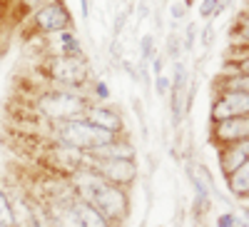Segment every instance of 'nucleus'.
<instances>
[{
	"label": "nucleus",
	"mask_w": 249,
	"mask_h": 227,
	"mask_svg": "<svg viewBox=\"0 0 249 227\" xmlns=\"http://www.w3.org/2000/svg\"><path fill=\"white\" fill-rule=\"evenodd\" d=\"M85 168H95L105 182L115 185V188H122V190H132L137 177H140L137 160H102V162H95L90 155H85Z\"/></svg>",
	"instance_id": "nucleus-4"
},
{
	"label": "nucleus",
	"mask_w": 249,
	"mask_h": 227,
	"mask_svg": "<svg viewBox=\"0 0 249 227\" xmlns=\"http://www.w3.org/2000/svg\"><path fill=\"white\" fill-rule=\"evenodd\" d=\"M43 75L48 77V85L53 88H62L68 93L90 97V80L92 75V65L85 55L80 57H70V55H50L43 65Z\"/></svg>",
	"instance_id": "nucleus-1"
},
{
	"label": "nucleus",
	"mask_w": 249,
	"mask_h": 227,
	"mask_svg": "<svg viewBox=\"0 0 249 227\" xmlns=\"http://www.w3.org/2000/svg\"><path fill=\"white\" fill-rule=\"evenodd\" d=\"M0 225L3 227H18L15 215H13V205H10V192L0 188Z\"/></svg>",
	"instance_id": "nucleus-18"
},
{
	"label": "nucleus",
	"mask_w": 249,
	"mask_h": 227,
	"mask_svg": "<svg viewBox=\"0 0 249 227\" xmlns=\"http://www.w3.org/2000/svg\"><path fill=\"white\" fill-rule=\"evenodd\" d=\"M164 55H167L172 63L182 60V55H184V45H182V35H179V30H170L167 40H164Z\"/></svg>",
	"instance_id": "nucleus-17"
},
{
	"label": "nucleus",
	"mask_w": 249,
	"mask_h": 227,
	"mask_svg": "<svg viewBox=\"0 0 249 227\" xmlns=\"http://www.w3.org/2000/svg\"><path fill=\"white\" fill-rule=\"evenodd\" d=\"M227 180V188H230V192L242 200V205H247V197H249V162L242 165V168H237L234 172L224 175Z\"/></svg>",
	"instance_id": "nucleus-13"
},
{
	"label": "nucleus",
	"mask_w": 249,
	"mask_h": 227,
	"mask_svg": "<svg viewBox=\"0 0 249 227\" xmlns=\"http://www.w3.org/2000/svg\"><path fill=\"white\" fill-rule=\"evenodd\" d=\"M197 40H199L204 48H210V45H212V40H214V28H212V23H207V25L202 28V33L197 35Z\"/></svg>",
	"instance_id": "nucleus-26"
},
{
	"label": "nucleus",
	"mask_w": 249,
	"mask_h": 227,
	"mask_svg": "<svg viewBox=\"0 0 249 227\" xmlns=\"http://www.w3.org/2000/svg\"><path fill=\"white\" fill-rule=\"evenodd\" d=\"M150 73H152V77L164 75V57H162V53H157V55L150 60Z\"/></svg>",
	"instance_id": "nucleus-27"
},
{
	"label": "nucleus",
	"mask_w": 249,
	"mask_h": 227,
	"mask_svg": "<svg viewBox=\"0 0 249 227\" xmlns=\"http://www.w3.org/2000/svg\"><path fill=\"white\" fill-rule=\"evenodd\" d=\"M170 15H172V23H182L184 15H187V8L182 3H172L170 5Z\"/></svg>",
	"instance_id": "nucleus-28"
},
{
	"label": "nucleus",
	"mask_w": 249,
	"mask_h": 227,
	"mask_svg": "<svg viewBox=\"0 0 249 227\" xmlns=\"http://www.w3.org/2000/svg\"><path fill=\"white\" fill-rule=\"evenodd\" d=\"M70 208H72V212H75V217L80 220V225L82 227H115V225H110L105 217H102L90 202H82V200H77V197H72V202H70Z\"/></svg>",
	"instance_id": "nucleus-12"
},
{
	"label": "nucleus",
	"mask_w": 249,
	"mask_h": 227,
	"mask_svg": "<svg viewBox=\"0 0 249 227\" xmlns=\"http://www.w3.org/2000/svg\"><path fill=\"white\" fill-rule=\"evenodd\" d=\"M45 168L53 177H70L75 170L85 168V152H80L75 148L60 145V142H50L45 148Z\"/></svg>",
	"instance_id": "nucleus-6"
},
{
	"label": "nucleus",
	"mask_w": 249,
	"mask_h": 227,
	"mask_svg": "<svg viewBox=\"0 0 249 227\" xmlns=\"http://www.w3.org/2000/svg\"><path fill=\"white\" fill-rule=\"evenodd\" d=\"M124 20H127V13H120L117 10V15H115V28H112V35H115V40L120 38V33H122V28H124Z\"/></svg>",
	"instance_id": "nucleus-30"
},
{
	"label": "nucleus",
	"mask_w": 249,
	"mask_h": 227,
	"mask_svg": "<svg viewBox=\"0 0 249 227\" xmlns=\"http://www.w3.org/2000/svg\"><path fill=\"white\" fill-rule=\"evenodd\" d=\"M53 55H70V57H80L85 55V50H82V43L80 38L72 33V30H62L55 35V53Z\"/></svg>",
	"instance_id": "nucleus-14"
},
{
	"label": "nucleus",
	"mask_w": 249,
	"mask_h": 227,
	"mask_svg": "<svg viewBox=\"0 0 249 227\" xmlns=\"http://www.w3.org/2000/svg\"><path fill=\"white\" fill-rule=\"evenodd\" d=\"M249 115V93H217L210 105V125Z\"/></svg>",
	"instance_id": "nucleus-7"
},
{
	"label": "nucleus",
	"mask_w": 249,
	"mask_h": 227,
	"mask_svg": "<svg viewBox=\"0 0 249 227\" xmlns=\"http://www.w3.org/2000/svg\"><path fill=\"white\" fill-rule=\"evenodd\" d=\"M20 8H25V10H37V8H43V5H50L55 3V0H18Z\"/></svg>",
	"instance_id": "nucleus-29"
},
{
	"label": "nucleus",
	"mask_w": 249,
	"mask_h": 227,
	"mask_svg": "<svg viewBox=\"0 0 249 227\" xmlns=\"http://www.w3.org/2000/svg\"><path fill=\"white\" fill-rule=\"evenodd\" d=\"M182 5H184V8H192V5H195V0H182Z\"/></svg>",
	"instance_id": "nucleus-33"
},
{
	"label": "nucleus",
	"mask_w": 249,
	"mask_h": 227,
	"mask_svg": "<svg viewBox=\"0 0 249 227\" xmlns=\"http://www.w3.org/2000/svg\"><path fill=\"white\" fill-rule=\"evenodd\" d=\"M179 35H182L184 53H190V50L195 48V43H197V23H187V25H184V33H179Z\"/></svg>",
	"instance_id": "nucleus-24"
},
{
	"label": "nucleus",
	"mask_w": 249,
	"mask_h": 227,
	"mask_svg": "<svg viewBox=\"0 0 249 227\" xmlns=\"http://www.w3.org/2000/svg\"><path fill=\"white\" fill-rule=\"evenodd\" d=\"M112 97V90L105 80H100V77H92L90 80V100L92 102H110Z\"/></svg>",
	"instance_id": "nucleus-20"
},
{
	"label": "nucleus",
	"mask_w": 249,
	"mask_h": 227,
	"mask_svg": "<svg viewBox=\"0 0 249 227\" xmlns=\"http://www.w3.org/2000/svg\"><path fill=\"white\" fill-rule=\"evenodd\" d=\"M90 102H92L90 97L68 93L62 88L45 85L35 95L33 108H35V113L40 115V120H43L45 125H57V122H68V120L82 117Z\"/></svg>",
	"instance_id": "nucleus-2"
},
{
	"label": "nucleus",
	"mask_w": 249,
	"mask_h": 227,
	"mask_svg": "<svg viewBox=\"0 0 249 227\" xmlns=\"http://www.w3.org/2000/svg\"><path fill=\"white\" fill-rule=\"evenodd\" d=\"M167 102H170V120H172V128H179L182 122H184V115H187V110H184V93L172 90L170 97H167Z\"/></svg>",
	"instance_id": "nucleus-16"
},
{
	"label": "nucleus",
	"mask_w": 249,
	"mask_h": 227,
	"mask_svg": "<svg viewBox=\"0 0 249 227\" xmlns=\"http://www.w3.org/2000/svg\"><path fill=\"white\" fill-rule=\"evenodd\" d=\"M137 18H140V23L150 18V5H147V0H140V3H137Z\"/></svg>",
	"instance_id": "nucleus-31"
},
{
	"label": "nucleus",
	"mask_w": 249,
	"mask_h": 227,
	"mask_svg": "<svg viewBox=\"0 0 249 227\" xmlns=\"http://www.w3.org/2000/svg\"><path fill=\"white\" fill-rule=\"evenodd\" d=\"M152 90H155V95H157L160 100H167L170 93H172V82H170V77H167V75H157V77H152Z\"/></svg>",
	"instance_id": "nucleus-22"
},
{
	"label": "nucleus",
	"mask_w": 249,
	"mask_h": 227,
	"mask_svg": "<svg viewBox=\"0 0 249 227\" xmlns=\"http://www.w3.org/2000/svg\"><path fill=\"white\" fill-rule=\"evenodd\" d=\"M82 117L88 122H92V125H97L100 130H107L112 135L124 132V117L115 105H110V102H90Z\"/></svg>",
	"instance_id": "nucleus-9"
},
{
	"label": "nucleus",
	"mask_w": 249,
	"mask_h": 227,
	"mask_svg": "<svg viewBox=\"0 0 249 227\" xmlns=\"http://www.w3.org/2000/svg\"><path fill=\"white\" fill-rule=\"evenodd\" d=\"M239 225V215L234 210H227V212H219L217 220H214V227H237Z\"/></svg>",
	"instance_id": "nucleus-25"
},
{
	"label": "nucleus",
	"mask_w": 249,
	"mask_h": 227,
	"mask_svg": "<svg viewBox=\"0 0 249 227\" xmlns=\"http://www.w3.org/2000/svg\"><path fill=\"white\" fill-rule=\"evenodd\" d=\"M199 18L210 23L212 18H219V0H202L199 3Z\"/></svg>",
	"instance_id": "nucleus-23"
},
{
	"label": "nucleus",
	"mask_w": 249,
	"mask_h": 227,
	"mask_svg": "<svg viewBox=\"0 0 249 227\" xmlns=\"http://www.w3.org/2000/svg\"><path fill=\"white\" fill-rule=\"evenodd\" d=\"M217 162H219L222 175H230V172H234L237 168L247 165V162H249V140L234 142V145L217 148Z\"/></svg>",
	"instance_id": "nucleus-11"
},
{
	"label": "nucleus",
	"mask_w": 249,
	"mask_h": 227,
	"mask_svg": "<svg viewBox=\"0 0 249 227\" xmlns=\"http://www.w3.org/2000/svg\"><path fill=\"white\" fill-rule=\"evenodd\" d=\"M157 55V45H155V35H142L140 38V65H150V60Z\"/></svg>",
	"instance_id": "nucleus-21"
},
{
	"label": "nucleus",
	"mask_w": 249,
	"mask_h": 227,
	"mask_svg": "<svg viewBox=\"0 0 249 227\" xmlns=\"http://www.w3.org/2000/svg\"><path fill=\"white\" fill-rule=\"evenodd\" d=\"M210 140H212V145H217V148L249 140V115L230 117V120H222V122L210 125Z\"/></svg>",
	"instance_id": "nucleus-8"
},
{
	"label": "nucleus",
	"mask_w": 249,
	"mask_h": 227,
	"mask_svg": "<svg viewBox=\"0 0 249 227\" xmlns=\"http://www.w3.org/2000/svg\"><path fill=\"white\" fill-rule=\"evenodd\" d=\"M217 93H249V75H217Z\"/></svg>",
	"instance_id": "nucleus-15"
},
{
	"label": "nucleus",
	"mask_w": 249,
	"mask_h": 227,
	"mask_svg": "<svg viewBox=\"0 0 249 227\" xmlns=\"http://www.w3.org/2000/svg\"><path fill=\"white\" fill-rule=\"evenodd\" d=\"M92 208L105 217L110 225L120 227L124 220L130 217V210H132V200H130V190H122V188H115V185H105L97 197L90 202Z\"/></svg>",
	"instance_id": "nucleus-3"
},
{
	"label": "nucleus",
	"mask_w": 249,
	"mask_h": 227,
	"mask_svg": "<svg viewBox=\"0 0 249 227\" xmlns=\"http://www.w3.org/2000/svg\"><path fill=\"white\" fill-rule=\"evenodd\" d=\"M90 3H92V0H80V10H82V20H90Z\"/></svg>",
	"instance_id": "nucleus-32"
},
{
	"label": "nucleus",
	"mask_w": 249,
	"mask_h": 227,
	"mask_svg": "<svg viewBox=\"0 0 249 227\" xmlns=\"http://www.w3.org/2000/svg\"><path fill=\"white\" fill-rule=\"evenodd\" d=\"M30 25L40 35H57L62 30H72V15H70L68 5L62 3V0H55L50 5L33 10Z\"/></svg>",
	"instance_id": "nucleus-5"
},
{
	"label": "nucleus",
	"mask_w": 249,
	"mask_h": 227,
	"mask_svg": "<svg viewBox=\"0 0 249 227\" xmlns=\"http://www.w3.org/2000/svg\"><path fill=\"white\" fill-rule=\"evenodd\" d=\"M170 82H172V90H179V93H184L187 85H190V73H187V65L182 63V60L172 63V77H170Z\"/></svg>",
	"instance_id": "nucleus-19"
},
{
	"label": "nucleus",
	"mask_w": 249,
	"mask_h": 227,
	"mask_svg": "<svg viewBox=\"0 0 249 227\" xmlns=\"http://www.w3.org/2000/svg\"><path fill=\"white\" fill-rule=\"evenodd\" d=\"M85 155H90L95 162H102V160H137V145L130 137L117 135L115 140L105 142V145H100V148H92Z\"/></svg>",
	"instance_id": "nucleus-10"
}]
</instances>
